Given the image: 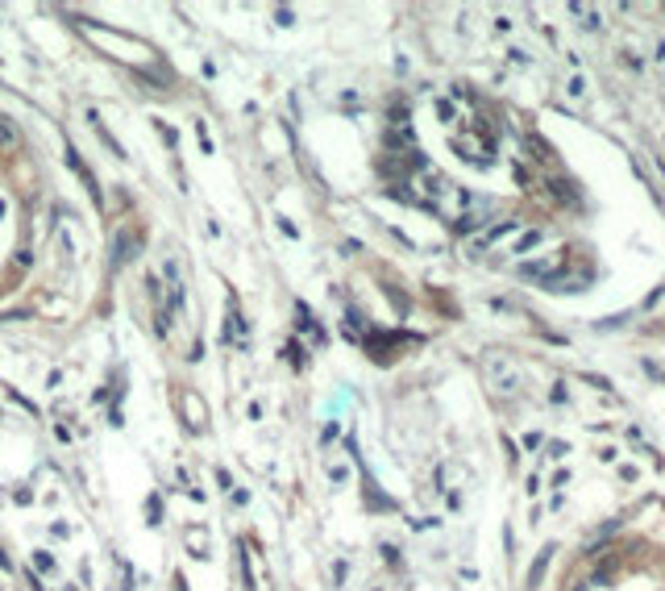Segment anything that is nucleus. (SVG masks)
<instances>
[{
    "instance_id": "nucleus-1",
    "label": "nucleus",
    "mask_w": 665,
    "mask_h": 591,
    "mask_svg": "<svg viewBox=\"0 0 665 591\" xmlns=\"http://www.w3.org/2000/svg\"><path fill=\"white\" fill-rule=\"evenodd\" d=\"M490 375L503 383V392H516V387H520V375L512 371V363H507V359H490Z\"/></svg>"
},
{
    "instance_id": "nucleus-2",
    "label": "nucleus",
    "mask_w": 665,
    "mask_h": 591,
    "mask_svg": "<svg viewBox=\"0 0 665 591\" xmlns=\"http://www.w3.org/2000/svg\"><path fill=\"white\" fill-rule=\"evenodd\" d=\"M133 246H137V233H129V229H125V233H117V259H113L117 267L133 259Z\"/></svg>"
},
{
    "instance_id": "nucleus-3",
    "label": "nucleus",
    "mask_w": 665,
    "mask_h": 591,
    "mask_svg": "<svg viewBox=\"0 0 665 591\" xmlns=\"http://www.w3.org/2000/svg\"><path fill=\"white\" fill-rule=\"evenodd\" d=\"M512 229H516V221H507V225H495L490 233H483V237L474 242V250H487L490 242H499V237H503V233H512Z\"/></svg>"
},
{
    "instance_id": "nucleus-4",
    "label": "nucleus",
    "mask_w": 665,
    "mask_h": 591,
    "mask_svg": "<svg viewBox=\"0 0 665 591\" xmlns=\"http://www.w3.org/2000/svg\"><path fill=\"white\" fill-rule=\"evenodd\" d=\"M536 242H540V229L524 233V237H520V246H516V254H524V250H528V246H536Z\"/></svg>"
},
{
    "instance_id": "nucleus-5",
    "label": "nucleus",
    "mask_w": 665,
    "mask_h": 591,
    "mask_svg": "<svg viewBox=\"0 0 665 591\" xmlns=\"http://www.w3.org/2000/svg\"><path fill=\"white\" fill-rule=\"evenodd\" d=\"M582 92H586V84H582V75H574L570 80V96H582Z\"/></svg>"
}]
</instances>
